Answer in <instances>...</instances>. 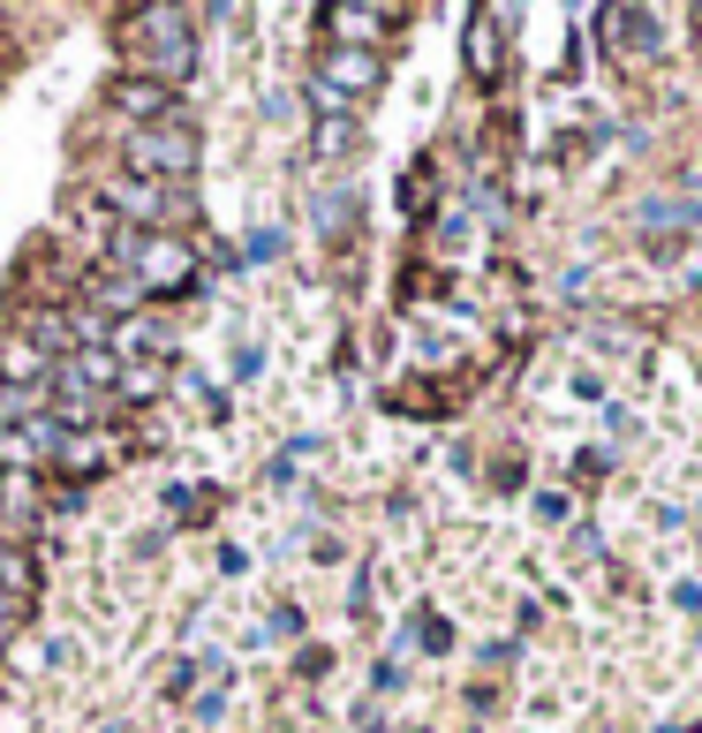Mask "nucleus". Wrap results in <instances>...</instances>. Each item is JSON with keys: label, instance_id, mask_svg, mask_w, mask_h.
<instances>
[{"label": "nucleus", "instance_id": "9", "mask_svg": "<svg viewBox=\"0 0 702 733\" xmlns=\"http://www.w3.org/2000/svg\"><path fill=\"white\" fill-rule=\"evenodd\" d=\"M128 393H159V363H136V371H122Z\"/></svg>", "mask_w": 702, "mask_h": 733}, {"label": "nucleus", "instance_id": "3", "mask_svg": "<svg viewBox=\"0 0 702 733\" xmlns=\"http://www.w3.org/2000/svg\"><path fill=\"white\" fill-rule=\"evenodd\" d=\"M39 355H45V348L8 341V348H0V379H16V386H23V379H39Z\"/></svg>", "mask_w": 702, "mask_h": 733}, {"label": "nucleus", "instance_id": "7", "mask_svg": "<svg viewBox=\"0 0 702 733\" xmlns=\"http://www.w3.org/2000/svg\"><path fill=\"white\" fill-rule=\"evenodd\" d=\"M114 205H128V213L152 219V213H159V189H152V182H128V174H122V182H114Z\"/></svg>", "mask_w": 702, "mask_h": 733}, {"label": "nucleus", "instance_id": "2", "mask_svg": "<svg viewBox=\"0 0 702 733\" xmlns=\"http://www.w3.org/2000/svg\"><path fill=\"white\" fill-rule=\"evenodd\" d=\"M128 159H136L144 174H182L189 159H197V144H189L182 130H136L128 136Z\"/></svg>", "mask_w": 702, "mask_h": 733}, {"label": "nucleus", "instance_id": "1", "mask_svg": "<svg viewBox=\"0 0 702 733\" xmlns=\"http://www.w3.org/2000/svg\"><path fill=\"white\" fill-rule=\"evenodd\" d=\"M182 31H189V16H182V8H144V16L128 23V45H136L152 69L174 76V69H189V39H182Z\"/></svg>", "mask_w": 702, "mask_h": 733}, {"label": "nucleus", "instance_id": "6", "mask_svg": "<svg viewBox=\"0 0 702 733\" xmlns=\"http://www.w3.org/2000/svg\"><path fill=\"white\" fill-rule=\"evenodd\" d=\"M114 99H122V114H166V91L159 84H122Z\"/></svg>", "mask_w": 702, "mask_h": 733}, {"label": "nucleus", "instance_id": "8", "mask_svg": "<svg viewBox=\"0 0 702 733\" xmlns=\"http://www.w3.org/2000/svg\"><path fill=\"white\" fill-rule=\"evenodd\" d=\"M99 302H106V310H122V302H136V272H106V280H99Z\"/></svg>", "mask_w": 702, "mask_h": 733}, {"label": "nucleus", "instance_id": "4", "mask_svg": "<svg viewBox=\"0 0 702 733\" xmlns=\"http://www.w3.org/2000/svg\"><path fill=\"white\" fill-rule=\"evenodd\" d=\"M76 379H83V386H114L122 371H114V355H106V348H83V355H76Z\"/></svg>", "mask_w": 702, "mask_h": 733}, {"label": "nucleus", "instance_id": "5", "mask_svg": "<svg viewBox=\"0 0 702 733\" xmlns=\"http://www.w3.org/2000/svg\"><path fill=\"white\" fill-rule=\"evenodd\" d=\"M371 76H378V69H371V53H340V61H332V84H340V91H363Z\"/></svg>", "mask_w": 702, "mask_h": 733}, {"label": "nucleus", "instance_id": "10", "mask_svg": "<svg viewBox=\"0 0 702 733\" xmlns=\"http://www.w3.org/2000/svg\"><path fill=\"white\" fill-rule=\"evenodd\" d=\"M8 620H16V598H8V590H0V628H8Z\"/></svg>", "mask_w": 702, "mask_h": 733}]
</instances>
